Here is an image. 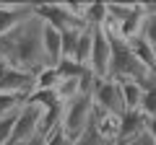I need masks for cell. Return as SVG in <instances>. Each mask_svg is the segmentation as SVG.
<instances>
[{
  "mask_svg": "<svg viewBox=\"0 0 156 145\" xmlns=\"http://www.w3.org/2000/svg\"><path fill=\"white\" fill-rule=\"evenodd\" d=\"M0 60L8 62L13 70L29 72L34 78L50 67L44 55V21L37 13L0 36Z\"/></svg>",
  "mask_w": 156,
  "mask_h": 145,
  "instance_id": "6da1fadb",
  "label": "cell"
},
{
  "mask_svg": "<svg viewBox=\"0 0 156 145\" xmlns=\"http://www.w3.org/2000/svg\"><path fill=\"white\" fill-rule=\"evenodd\" d=\"M91 96H94V106L96 112L112 114V117H122L125 114V104H122V91H120V83L112 78H96L94 88H91Z\"/></svg>",
  "mask_w": 156,
  "mask_h": 145,
  "instance_id": "7a4b0ae2",
  "label": "cell"
},
{
  "mask_svg": "<svg viewBox=\"0 0 156 145\" xmlns=\"http://www.w3.org/2000/svg\"><path fill=\"white\" fill-rule=\"evenodd\" d=\"M37 16L47 23V26L57 29V31H73V29H89L83 18H78L76 13L68 8V3H34Z\"/></svg>",
  "mask_w": 156,
  "mask_h": 145,
  "instance_id": "3957f363",
  "label": "cell"
},
{
  "mask_svg": "<svg viewBox=\"0 0 156 145\" xmlns=\"http://www.w3.org/2000/svg\"><path fill=\"white\" fill-rule=\"evenodd\" d=\"M109 62H112L109 31H107V26L94 29V49H91V65H89L94 78H109Z\"/></svg>",
  "mask_w": 156,
  "mask_h": 145,
  "instance_id": "277c9868",
  "label": "cell"
},
{
  "mask_svg": "<svg viewBox=\"0 0 156 145\" xmlns=\"http://www.w3.org/2000/svg\"><path fill=\"white\" fill-rule=\"evenodd\" d=\"M34 80H37L34 75L13 70L8 62L0 60V93H31Z\"/></svg>",
  "mask_w": 156,
  "mask_h": 145,
  "instance_id": "5b68a950",
  "label": "cell"
},
{
  "mask_svg": "<svg viewBox=\"0 0 156 145\" xmlns=\"http://www.w3.org/2000/svg\"><path fill=\"white\" fill-rule=\"evenodd\" d=\"M34 3H5L0 5V36L34 16Z\"/></svg>",
  "mask_w": 156,
  "mask_h": 145,
  "instance_id": "8992f818",
  "label": "cell"
},
{
  "mask_svg": "<svg viewBox=\"0 0 156 145\" xmlns=\"http://www.w3.org/2000/svg\"><path fill=\"white\" fill-rule=\"evenodd\" d=\"M148 130V117L143 112H125L120 117V145H130Z\"/></svg>",
  "mask_w": 156,
  "mask_h": 145,
  "instance_id": "52a82bcc",
  "label": "cell"
},
{
  "mask_svg": "<svg viewBox=\"0 0 156 145\" xmlns=\"http://www.w3.org/2000/svg\"><path fill=\"white\" fill-rule=\"evenodd\" d=\"M44 55H47L50 67H55L62 60V31L47 26V23H44Z\"/></svg>",
  "mask_w": 156,
  "mask_h": 145,
  "instance_id": "ba28073f",
  "label": "cell"
},
{
  "mask_svg": "<svg viewBox=\"0 0 156 145\" xmlns=\"http://www.w3.org/2000/svg\"><path fill=\"white\" fill-rule=\"evenodd\" d=\"M115 80V78H112ZM120 83V91H122V104H125V112H138L140 104H143V86L135 83V80H117Z\"/></svg>",
  "mask_w": 156,
  "mask_h": 145,
  "instance_id": "9c48e42d",
  "label": "cell"
},
{
  "mask_svg": "<svg viewBox=\"0 0 156 145\" xmlns=\"http://www.w3.org/2000/svg\"><path fill=\"white\" fill-rule=\"evenodd\" d=\"M130 49L135 52V57L140 60V65H143L151 75H156V49H154V47H151L143 36H138V39L130 42Z\"/></svg>",
  "mask_w": 156,
  "mask_h": 145,
  "instance_id": "30bf717a",
  "label": "cell"
},
{
  "mask_svg": "<svg viewBox=\"0 0 156 145\" xmlns=\"http://www.w3.org/2000/svg\"><path fill=\"white\" fill-rule=\"evenodd\" d=\"M91 49H94V29H83L81 36H78V44H76V55L73 60L81 62L83 67L91 65Z\"/></svg>",
  "mask_w": 156,
  "mask_h": 145,
  "instance_id": "8fae6325",
  "label": "cell"
},
{
  "mask_svg": "<svg viewBox=\"0 0 156 145\" xmlns=\"http://www.w3.org/2000/svg\"><path fill=\"white\" fill-rule=\"evenodd\" d=\"M55 70H57V75H60V80H81L86 72H91L89 67H83L81 62L73 60V57H62L55 65Z\"/></svg>",
  "mask_w": 156,
  "mask_h": 145,
  "instance_id": "7c38bea8",
  "label": "cell"
},
{
  "mask_svg": "<svg viewBox=\"0 0 156 145\" xmlns=\"http://www.w3.org/2000/svg\"><path fill=\"white\" fill-rule=\"evenodd\" d=\"M29 93H0V119L5 117H16L23 109Z\"/></svg>",
  "mask_w": 156,
  "mask_h": 145,
  "instance_id": "4fadbf2b",
  "label": "cell"
},
{
  "mask_svg": "<svg viewBox=\"0 0 156 145\" xmlns=\"http://www.w3.org/2000/svg\"><path fill=\"white\" fill-rule=\"evenodd\" d=\"M83 23L89 29L107 26V3H89V8L83 13Z\"/></svg>",
  "mask_w": 156,
  "mask_h": 145,
  "instance_id": "5bb4252c",
  "label": "cell"
},
{
  "mask_svg": "<svg viewBox=\"0 0 156 145\" xmlns=\"http://www.w3.org/2000/svg\"><path fill=\"white\" fill-rule=\"evenodd\" d=\"M57 83H60L57 70H55V67H47V70H42L37 75V80H34V91H55Z\"/></svg>",
  "mask_w": 156,
  "mask_h": 145,
  "instance_id": "9a60e30c",
  "label": "cell"
},
{
  "mask_svg": "<svg viewBox=\"0 0 156 145\" xmlns=\"http://www.w3.org/2000/svg\"><path fill=\"white\" fill-rule=\"evenodd\" d=\"M146 11H148V16H146L143 34H140V36L156 49V3H154V5H146Z\"/></svg>",
  "mask_w": 156,
  "mask_h": 145,
  "instance_id": "2e32d148",
  "label": "cell"
},
{
  "mask_svg": "<svg viewBox=\"0 0 156 145\" xmlns=\"http://www.w3.org/2000/svg\"><path fill=\"white\" fill-rule=\"evenodd\" d=\"M140 112L146 117H156V88H148L143 93V104H140Z\"/></svg>",
  "mask_w": 156,
  "mask_h": 145,
  "instance_id": "e0dca14e",
  "label": "cell"
},
{
  "mask_svg": "<svg viewBox=\"0 0 156 145\" xmlns=\"http://www.w3.org/2000/svg\"><path fill=\"white\" fill-rule=\"evenodd\" d=\"M44 145H73V140L68 137V135L62 132V127H60V130H55V132L44 140Z\"/></svg>",
  "mask_w": 156,
  "mask_h": 145,
  "instance_id": "ac0fdd59",
  "label": "cell"
},
{
  "mask_svg": "<svg viewBox=\"0 0 156 145\" xmlns=\"http://www.w3.org/2000/svg\"><path fill=\"white\" fill-rule=\"evenodd\" d=\"M130 145H156V140L151 137L148 132H143V135H140L138 140H133V143H130Z\"/></svg>",
  "mask_w": 156,
  "mask_h": 145,
  "instance_id": "d6986e66",
  "label": "cell"
},
{
  "mask_svg": "<svg viewBox=\"0 0 156 145\" xmlns=\"http://www.w3.org/2000/svg\"><path fill=\"white\" fill-rule=\"evenodd\" d=\"M146 132L156 140V117H148V130H146Z\"/></svg>",
  "mask_w": 156,
  "mask_h": 145,
  "instance_id": "ffe728a7",
  "label": "cell"
}]
</instances>
